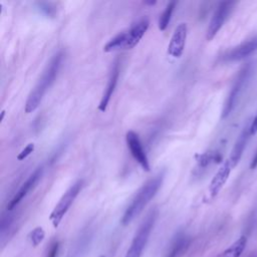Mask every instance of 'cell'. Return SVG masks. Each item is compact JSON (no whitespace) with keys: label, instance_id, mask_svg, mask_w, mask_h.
<instances>
[{"label":"cell","instance_id":"e0dca14e","mask_svg":"<svg viewBox=\"0 0 257 257\" xmlns=\"http://www.w3.org/2000/svg\"><path fill=\"white\" fill-rule=\"evenodd\" d=\"M177 5V2L176 1H170L165 10L163 11V13L160 15V18H159V23H158V27L161 31H165L171 21V18H172V14L175 10V7Z\"/></svg>","mask_w":257,"mask_h":257},{"label":"cell","instance_id":"ac0fdd59","mask_svg":"<svg viewBox=\"0 0 257 257\" xmlns=\"http://www.w3.org/2000/svg\"><path fill=\"white\" fill-rule=\"evenodd\" d=\"M44 236H45L44 230L41 227H37L30 232L29 239L33 246H37L39 243L42 242V240L44 239Z\"/></svg>","mask_w":257,"mask_h":257},{"label":"cell","instance_id":"5b68a950","mask_svg":"<svg viewBox=\"0 0 257 257\" xmlns=\"http://www.w3.org/2000/svg\"><path fill=\"white\" fill-rule=\"evenodd\" d=\"M251 74V65L248 64L244 66L238 73L229 93L228 96L224 102V106L222 109V118H226L230 115V113L235 108L240 95L242 94L244 88L246 87V84L248 82V79Z\"/></svg>","mask_w":257,"mask_h":257},{"label":"cell","instance_id":"d4e9b609","mask_svg":"<svg viewBox=\"0 0 257 257\" xmlns=\"http://www.w3.org/2000/svg\"><path fill=\"white\" fill-rule=\"evenodd\" d=\"M156 3H157L156 1H144L145 5H151L152 6V5H155Z\"/></svg>","mask_w":257,"mask_h":257},{"label":"cell","instance_id":"484cf974","mask_svg":"<svg viewBox=\"0 0 257 257\" xmlns=\"http://www.w3.org/2000/svg\"><path fill=\"white\" fill-rule=\"evenodd\" d=\"M100 257H104V256H100Z\"/></svg>","mask_w":257,"mask_h":257},{"label":"cell","instance_id":"cb8c5ba5","mask_svg":"<svg viewBox=\"0 0 257 257\" xmlns=\"http://www.w3.org/2000/svg\"><path fill=\"white\" fill-rule=\"evenodd\" d=\"M256 167H257V150H256L255 155L253 156L252 161H251V163H250V168H251V169H255Z\"/></svg>","mask_w":257,"mask_h":257},{"label":"cell","instance_id":"9a60e30c","mask_svg":"<svg viewBox=\"0 0 257 257\" xmlns=\"http://www.w3.org/2000/svg\"><path fill=\"white\" fill-rule=\"evenodd\" d=\"M247 244V237L241 236L230 247L218 254L216 257H240Z\"/></svg>","mask_w":257,"mask_h":257},{"label":"cell","instance_id":"277c9868","mask_svg":"<svg viewBox=\"0 0 257 257\" xmlns=\"http://www.w3.org/2000/svg\"><path fill=\"white\" fill-rule=\"evenodd\" d=\"M157 217H158L157 209H153L152 211H150V213L144 219L138 231L136 232L135 237L132 241V244L128 250L126 251V254L124 257H141L142 256L143 251L150 238L151 232L156 223Z\"/></svg>","mask_w":257,"mask_h":257},{"label":"cell","instance_id":"6da1fadb","mask_svg":"<svg viewBox=\"0 0 257 257\" xmlns=\"http://www.w3.org/2000/svg\"><path fill=\"white\" fill-rule=\"evenodd\" d=\"M62 59H63L62 51H59L52 56L46 68L44 69L41 77L39 78L38 82L36 83V85L28 95V98L25 102V108H24L26 113L33 112L39 106L44 94L50 88V86L55 81V78L57 77V74L61 67Z\"/></svg>","mask_w":257,"mask_h":257},{"label":"cell","instance_id":"7a4b0ae2","mask_svg":"<svg viewBox=\"0 0 257 257\" xmlns=\"http://www.w3.org/2000/svg\"><path fill=\"white\" fill-rule=\"evenodd\" d=\"M165 172L163 171L142 186V188L137 192L136 196L132 200L131 204L126 208L121 218L122 225L130 224L136 217H138L142 213L145 207L156 196L157 192L159 191L163 184Z\"/></svg>","mask_w":257,"mask_h":257},{"label":"cell","instance_id":"ffe728a7","mask_svg":"<svg viewBox=\"0 0 257 257\" xmlns=\"http://www.w3.org/2000/svg\"><path fill=\"white\" fill-rule=\"evenodd\" d=\"M34 148H35V146H34L33 143L28 144V145L17 155V157H16L17 160H18V161H23V160H25L28 156L31 155V153H33Z\"/></svg>","mask_w":257,"mask_h":257},{"label":"cell","instance_id":"5bb4252c","mask_svg":"<svg viewBox=\"0 0 257 257\" xmlns=\"http://www.w3.org/2000/svg\"><path fill=\"white\" fill-rule=\"evenodd\" d=\"M232 168L233 167L228 159L218 169V171L216 172V174L213 177V179L210 183V186H209V192H210L211 197H213V198L216 197L218 195V193L221 191V189L223 188V186L226 184L227 180L229 179Z\"/></svg>","mask_w":257,"mask_h":257},{"label":"cell","instance_id":"3957f363","mask_svg":"<svg viewBox=\"0 0 257 257\" xmlns=\"http://www.w3.org/2000/svg\"><path fill=\"white\" fill-rule=\"evenodd\" d=\"M150 26V20L144 17L134 23L130 29L120 32L114 37H112L104 46V52H112L117 50L132 49L138 45L143 36L146 34Z\"/></svg>","mask_w":257,"mask_h":257},{"label":"cell","instance_id":"7402d4cb","mask_svg":"<svg viewBox=\"0 0 257 257\" xmlns=\"http://www.w3.org/2000/svg\"><path fill=\"white\" fill-rule=\"evenodd\" d=\"M250 134H251V136L257 134V111L250 123Z\"/></svg>","mask_w":257,"mask_h":257},{"label":"cell","instance_id":"ba28073f","mask_svg":"<svg viewBox=\"0 0 257 257\" xmlns=\"http://www.w3.org/2000/svg\"><path fill=\"white\" fill-rule=\"evenodd\" d=\"M125 141H126L127 148L132 156L134 157V159L139 163V165L142 167L144 171L149 172L151 169L149 158L143 148L139 135L134 131H128L125 134Z\"/></svg>","mask_w":257,"mask_h":257},{"label":"cell","instance_id":"7c38bea8","mask_svg":"<svg viewBox=\"0 0 257 257\" xmlns=\"http://www.w3.org/2000/svg\"><path fill=\"white\" fill-rule=\"evenodd\" d=\"M118 76H119V61L115 60L111 65V69H110V72H109L107 83H106V86L104 88V91L102 93L101 99H100L99 104H98V109L102 112L105 111L106 108H107L109 100H110V98H111V96L114 92L115 87H116Z\"/></svg>","mask_w":257,"mask_h":257},{"label":"cell","instance_id":"8992f818","mask_svg":"<svg viewBox=\"0 0 257 257\" xmlns=\"http://www.w3.org/2000/svg\"><path fill=\"white\" fill-rule=\"evenodd\" d=\"M82 185H83L82 180H77L75 183H73L62 195V197L60 198V200L52 210L49 218L54 228H57L58 225L60 224L62 218L64 217V215L66 214V212L68 211L72 203L74 202L75 198L79 194L82 188Z\"/></svg>","mask_w":257,"mask_h":257},{"label":"cell","instance_id":"d6986e66","mask_svg":"<svg viewBox=\"0 0 257 257\" xmlns=\"http://www.w3.org/2000/svg\"><path fill=\"white\" fill-rule=\"evenodd\" d=\"M12 221H13V216L10 215V214H7V215H4L2 216L1 218V223H0V233H1V236L3 237L5 232L7 230H9L11 224H12Z\"/></svg>","mask_w":257,"mask_h":257},{"label":"cell","instance_id":"4fadbf2b","mask_svg":"<svg viewBox=\"0 0 257 257\" xmlns=\"http://www.w3.org/2000/svg\"><path fill=\"white\" fill-rule=\"evenodd\" d=\"M250 123H251V120H248L245 125L243 126L241 133L239 134L235 144H234V147L231 151V154H230V158H229V161L232 165V167H236L239 163V161L241 160L242 158V155L244 153V150L246 148V145L248 143V140L251 136L250 134Z\"/></svg>","mask_w":257,"mask_h":257},{"label":"cell","instance_id":"52a82bcc","mask_svg":"<svg viewBox=\"0 0 257 257\" xmlns=\"http://www.w3.org/2000/svg\"><path fill=\"white\" fill-rule=\"evenodd\" d=\"M234 4L235 2H232V1H223L219 3V5L217 6V8L213 13V16L207 28L206 39L208 41L212 40L216 36V34L219 32V30L222 28L225 21L227 20V18L229 17L230 13L233 10Z\"/></svg>","mask_w":257,"mask_h":257},{"label":"cell","instance_id":"8fae6325","mask_svg":"<svg viewBox=\"0 0 257 257\" xmlns=\"http://www.w3.org/2000/svg\"><path fill=\"white\" fill-rule=\"evenodd\" d=\"M43 174V168L39 167L37 168L23 183V185L20 187V189L16 192L14 197L11 199V201L7 205V210L12 211L21 201L22 199L29 193V191L36 185V183L39 181Z\"/></svg>","mask_w":257,"mask_h":257},{"label":"cell","instance_id":"603a6c76","mask_svg":"<svg viewBox=\"0 0 257 257\" xmlns=\"http://www.w3.org/2000/svg\"><path fill=\"white\" fill-rule=\"evenodd\" d=\"M38 5H39L40 9L45 12V14H47V15H51L52 14L53 8H50L49 4H47V3H38Z\"/></svg>","mask_w":257,"mask_h":257},{"label":"cell","instance_id":"30bf717a","mask_svg":"<svg viewBox=\"0 0 257 257\" xmlns=\"http://www.w3.org/2000/svg\"><path fill=\"white\" fill-rule=\"evenodd\" d=\"M255 51H257V35L230 49L227 53L224 54L223 59L225 61H238L248 57Z\"/></svg>","mask_w":257,"mask_h":257},{"label":"cell","instance_id":"44dd1931","mask_svg":"<svg viewBox=\"0 0 257 257\" xmlns=\"http://www.w3.org/2000/svg\"><path fill=\"white\" fill-rule=\"evenodd\" d=\"M58 249H59V243L57 241H54L51 244L46 257H56L57 253H58Z\"/></svg>","mask_w":257,"mask_h":257},{"label":"cell","instance_id":"9c48e42d","mask_svg":"<svg viewBox=\"0 0 257 257\" xmlns=\"http://www.w3.org/2000/svg\"><path fill=\"white\" fill-rule=\"evenodd\" d=\"M188 34V26L182 22L177 25L168 45V54L174 58H180L184 52Z\"/></svg>","mask_w":257,"mask_h":257},{"label":"cell","instance_id":"2e32d148","mask_svg":"<svg viewBox=\"0 0 257 257\" xmlns=\"http://www.w3.org/2000/svg\"><path fill=\"white\" fill-rule=\"evenodd\" d=\"M190 240L185 235H178L172 243L167 257H179L189 246Z\"/></svg>","mask_w":257,"mask_h":257}]
</instances>
